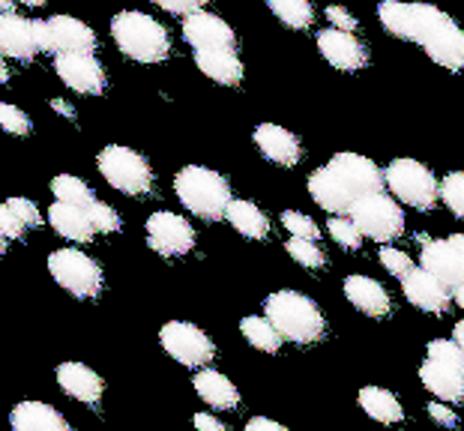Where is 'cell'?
Listing matches in <instances>:
<instances>
[{
	"mask_svg": "<svg viewBox=\"0 0 464 431\" xmlns=\"http://www.w3.org/2000/svg\"><path fill=\"white\" fill-rule=\"evenodd\" d=\"M378 18L392 36L417 43L443 70L450 72L464 70V34L443 9L431 4L383 0L378 6Z\"/></svg>",
	"mask_w": 464,
	"mask_h": 431,
	"instance_id": "1",
	"label": "cell"
},
{
	"mask_svg": "<svg viewBox=\"0 0 464 431\" xmlns=\"http://www.w3.org/2000/svg\"><path fill=\"white\" fill-rule=\"evenodd\" d=\"M383 174L360 153H339L309 177V195L321 210L333 216L351 213L365 195L383 192Z\"/></svg>",
	"mask_w": 464,
	"mask_h": 431,
	"instance_id": "2",
	"label": "cell"
},
{
	"mask_svg": "<svg viewBox=\"0 0 464 431\" xmlns=\"http://www.w3.org/2000/svg\"><path fill=\"white\" fill-rule=\"evenodd\" d=\"M111 36L117 48L138 63H162L171 54V36L153 15L123 9L111 18Z\"/></svg>",
	"mask_w": 464,
	"mask_h": 431,
	"instance_id": "3",
	"label": "cell"
},
{
	"mask_svg": "<svg viewBox=\"0 0 464 431\" xmlns=\"http://www.w3.org/2000/svg\"><path fill=\"white\" fill-rule=\"evenodd\" d=\"M174 192L186 210L201 219H225V210L234 201L228 180L219 171L204 168V165H186L177 171Z\"/></svg>",
	"mask_w": 464,
	"mask_h": 431,
	"instance_id": "4",
	"label": "cell"
},
{
	"mask_svg": "<svg viewBox=\"0 0 464 431\" xmlns=\"http://www.w3.org/2000/svg\"><path fill=\"white\" fill-rule=\"evenodd\" d=\"M264 311H266V318L276 323V330L282 332V339L294 341V345H312V341H318L324 336V330H327L318 302L297 291L270 293L264 302Z\"/></svg>",
	"mask_w": 464,
	"mask_h": 431,
	"instance_id": "5",
	"label": "cell"
},
{
	"mask_svg": "<svg viewBox=\"0 0 464 431\" xmlns=\"http://www.w3.org/2000/svg\"><path fill=\"white\" fill-rule=\"evenodd\" d=\"M96 168L111 189L130 195V198H144L153 192V168L141 153L123 144H108L96 156Z\"/></svg>",
	"mask_w": 464,
	"mask_h": 431,
	"instance_id": "6",
	"label": "cell"
},
{
	"mask_svg": "<svg viewBox=\"0 0 464 431\" xmlns=\"http://www.w3.org/2000/svg\"><path fill=\"white\" fill-rule=\"evenodd\" d=\"M48 273L66 293H72L75 300H93L100 297L105 285L102 267L91 254L78 249H57L48 254Z\"/></svg>",
	"mask_w": 464,
	"mask_h": 431,
	"instance_id": "7",
	"label": "cell"
},
{
	"mask_svg": "<svg viewBox=\"0 0 464 431\" xmlns=\"http://www.w3.org/2000/svg\"><path fill=\"white\" fill-rule=\"evenodd\" d=\"M383 180H387L390 192L413 210H431L440 198L438 177L417 159H392L383 171Z\"/></svg>",
	"mask_w": 464,
	"mask_h": 431,
	"instance_id": "8",
	"label": "cell"
},
{
	"mask_svg": "<svg viewBox=\"0 0 464 431\" xmlns=\"http://www.w3.org/2000/svg\"><path fill=\"white\" fill-rule=\"evenodd\" d=\"M160 341L165 354L186 369H204L216 357V345L210 336L189 321H168L160 330Z\"/></svg>",
	"mask_w": 464,
	"mask_h": 431,
	"instance_id": "9",
	"label": "cell"
},
{
	"mask_svg": "<svg viewBox=\"0 0 464 431\" xmlns=\"http://www.w3.org/2000/svg\"><path fill=\"white\" fill-rule=\"evenodd\" d=\"M357 228L362 231V237L378 240V243H390L396 240L404 231V213L396 201L390 198L387 192H374L365 195L362 201L353 204V210L348 213Z\"/></svg>",
	"mask_w": 464,
	"mask_h": 431,
	"instance_id": "10",
	"label": "cell"
},
{
	"mask_svg": "<svg viewBox=\"0 0 464 431\" xmlns=\"http://www.w3.org/2000/svg\"><path fill=\"white\" fill-rule=\"evenodd\" d=\"M422 243L420 267L434 273L452 291L464 285V234H450L443 240L417 237Z\"/></svg>",
	"mask_w": 464,
	"mask_h": 431,
	"instance_id": "11",
	"label": "cell"
},
{
	"mask_svg": "<svg viewBox=\"0 0 464 431\" xmlns=\"http://www.w3.org/2000/svg\"><path fill=\"white\" fill-rule=\"evenodd\" d=\"M147 246L162 258H180L195 249V228L183 216L160 210L147 219Z\"/></svg>",
	"mask_w": 464,
	"mask_h": 431,
	"instance_id": "12",
	"label": "cell"
},
{
	"mask_svg": "<svg viewBox=\"0 0 464 431\" xmlns=\"http://www.w3.org/2000/svg\"><path fill=\"white\" fill-rule=\"evenodd\" d=\"M54 72L66 87H72L75 93H87V96L102 93L105 84H108L102 63L87 52L54 54Z\"/></svg>",
	"mask_w": 464,
	"mask_h": 431,
	"instance_id": "13",
	"label": "cell"
},
{
	"mask_svg": "<svg viewBox=\"0 0 464 431\" xmlns=\"http://www.w3.org/2000/svg\"><path fill=\"white\" fill-rule=\"evenodd\" d=\"M401 288L411 306H417L420 311H429V315H443L452 302V288L443 285V282L426 267L411 270L408 276L401 279Z\"/></svg>",
	"mask_w": 464,
	"mask_h": 431,
	"instance_id": "14",
	"label": "cell"
},
{
	"mask_svg": "<svg viewBox=\"0 0 464 431\" xmlns=\"http://www.w3.org/2000/svg\"><path fill=\"white\" fill-rule=\"evenodd\" d=\"M318 52L330 66L342 72H357L369 63V52L351 31H339V27H327L318 34Z\"/></svg>",
	"mask_w": 464,
	"mask_h": 431,
	"instance_id": "15",
	"label": "cell"
},
{
	"mask_svg": "<svg viewBox=\"0 0 464 431\" xmlns=\"http://www.w3.org/2000/svg\"><path fill=\"white\" fill-rule=\"evenodd\" d=\"M183 39L192 48H237V34L225 18L213 13H189L183 15Z\"/></svg>",
	"mask_w": 464,
	"mask_h": 431,
	"instance_id": "16",
	"label": "cell"
},
{
	"mask_svg": "<svg viewBox=\"0 0 464 431\" xmlns=\"http://www.w3.org/2000/svg\"><path fill=\"white\" fill-rule=\"evenodd\" d=\"M0 52L13 61H34L43 52L36 43V27L31 18H22L15 13H0Z\"/></svg>",
	"mask_w": 464,
	"mask_h": 431,
	"instance_id": "17",
	"label": "cell"
},
{
	"mask_svg": "<svg viewBox=\"0 0 464 431\" xmlns=\"http://www.w3.org/2000/svg\"><path fill=\"white\" fill-rule=\"evenodd\" d=\"M252 139H255V147L261 150L264 159L282 165V168H294V165L300 162V156H303L300 139L294 132L285 129V126L261 123L258 129H255Z\"/></svg>",
	"mask_w": 464,
	"mask_h": 431,
	"instance_id": "18",
	"label": "cell"
},
{
	"mask_svg": "<svg viewBox=\"0 0 464 431\" xmlns=\"http://www.w3.org/2000/svg\"><path fill=\"white\" fill-rule=\"evenodd\" d=\"M48 39H52V54L66 52H96V34L91 24H84L75 15H54L48 18Z\"/></svg>",
	"mask_w": 464,
	"mask_h": 431,
	"instance_id": "19",
	"label": "cell"
},
{
	"mask_svg": "<svg viewBox=\"0 0 464 431\" xmlns=\"http://www.w3.org/2000/svg\"><path fill=\"white\" fill-rule=\"evenodd\" d=\"M57 384H61V389L69 398L82 401V405H91V407L100 405L105 393L102 378L96 375L91 366H84V362H61V366H57Z\"/></svg>",
	"mask_w": 464,
	"mask_h": 431,
	"instance_id": "20",
	"label": "cell"
},
{
	"mask_svg": "<svg viewBox=\"0 0 464 431\" xmlns=\"http://www.w3.org/2000/svg\"><path fill=\"white\" fill-rule=\"evenodd\" d=\"M420 380L431 396L450 401V405L464 401V366H450V362L426 359L420 369Z\"/></svg>",
	"mask_w": 464,
	"mask_h": 431,
	"instance_id": "21",
	"label": "cell"
},
{
	"mask_svg": "<svg viewBox=\"0 0 464 431\" xmlns=\"http://www.w3.org/2000/svg\"><path fill=\"white\" fill-rule=\"evenodd\" d=\"M344 297L353 309H360L369 318H387L392 311V300L381 282L369 276H348L344 279Z\"/></svg>",
	"mask_w": 464,
	"mask_h": 431,
	"instance_id": "22",
	"label": "cell"
},
{
	"mask_svg": "<svg viewBox=\"0 0 464 431\" xmlns=\"http://www.w3.org/2000/svg\"><path fill=\"white\" fill-rule=\"evenodd\" d=\"M195 66L222 87H234L243 81V63L231 48H195Z\"/></svg>",
	"mask_w": 464,
	"mask_h": 431,
	"instance_id": "23",
	"label": "cell"
},
{
	"mask_svg": "<svg viewBox=\"0 0 464 431\" xmlns=\"http://www.w3.org/2000/svg\"><path fill=\"white\" fill-rule=\"evenodd\" d=\"M9 426L15 431H69L66 417L45 401H18L9 410Z\"/></svg>",
	"mask_w": 464,
	"mask_h": 431,
	"instance_id": "24",
	"label": "cell"
},
{
	"mask_svg": "<svg viewBox=\"0 0 464 431\" xmlns=\"http://www.w3.org/2000/svg\"><path fill=\"white\" fill-rule=\"evenodd\" d=\"M48 225H52L63 240H72V243H91L96 234L87 210L78 207V204H66V201H54L52 207H48Z\"/></svg>",
	"mask_w": 464,
	"mask_h": 431,
	"instance_id": "25",
	"label": "cell"
},
{
	"mask_svg": "<svg viewBox=\"0 0 464 431\" xmlns=\"http://www.w3.org/2000/svg\"><path fill=\"white\" fill-rule=\"evenodd\" d=\"M195 393L201 396L204 405L219 407V410H234L240 405V393H237V387L231 380L225 378L222 371H213L207 366L195 375Z\"/></svg>",
	"mask_w": 464,
	"mask_h": 431,
	"instance_id": "26",
	"label": "cell"
},
{
	"mask_svg": "<svg viewBox=\"0 0 464 431\" xmlns=\"http://www.w3.org/2000/svg\"><path fill=\"white\" fill-rule=\"evenodd\" d=\"M225 219L234 225V231H240L243 237H249V240H264L266 234H270V219H266V213L252 201L234 198L228 204V210H225Z\"/></svg>",
	"mask_w": 464,
	"mask_h": 431,
	"instance_id": "27",
	"label": "cell"
},
{
	"mask_svg": "<svg viewBox=\"0 0 464 431\" xmlns=\"http://www.w3.org/2000/svg\"><path fill=\"white\" fill-rule=\"evenodd\" d=\"M360 407L369 414L372 419H378V423H401L404 419V407L401 401L390 393V389L383 387H362L360 389Z\"/></svg>",
	"mask_w": 464,
	"mask_h": 431,
	"instance_id": "28",
	"label": "cell"
},
{
	"mask_svg": "<svg viewBox=\"0 0 464 431\" xmlns=\"http://www.w3.org/2000/svg\"><path fill=\"white\" fill-rule=\"evenodd\" d=\"M240 332L246 336V341H249L252 348L264 350V354H276L282 345V332L276 330V323L270 318H258V315H249L240 321Z\"/></svg>",
	"mask_w": 464,
	"mask_h": 431,
	"instance_id": "29",
	"label": "cell"
},
{
	"mask_svg": "<svg viewBox=\"0 0 464 431\" xmlns=\"http://www.w3.org/2000/svg\"><path fill=\"white\" fill-rule=\"evenodd\" d=\"M273 9V15L279 18L285 27L291 31H305L312 27L314 22V9H312V0H266Z\"/></svg>",
	"mask_w": 464,
	"mask_h": 431,
	"instance_id": "30",
	"label": "cell"
},
{
	"mask_svg": "<svg viewBox=\"0 0 464 431\" xmlns=\"http://www.w3.org/2000/svg\"><path fill=\"white\" fill-rule=\"evenodd\" d=\"M52 195H54V201L78 204V207H87V204L96 198L91 186H87L82 177H75V174H57L52 180Z\"/></svg>",
	"mask_w": 464,
	"mask_h": 431,
	"instance_id": "31",
	"label": "cell"
},
{
	"mask_svg": "<svg viewBox=\"0 0 464 431\" xmlns=\"http://www.w3.org/2000/svg\"><path fill=\"white\" fill-rule=\"evenodd\" d=\"M288 254L294 261L300 263V267H305V270H321L324 263H327V258H324V252L318 249V243L314 240H305V237H291L288 240Z\"/></svg>",
	"mask_w": 464,
	"mask_h": 431,
	"instance_id": "32",
	"label": "cell"
},
{
	"mask_svg": "<svg viewBox=\"0 0 464 431\" xmlns=\"http://www.w3.org/2000/svg\"><path fill=\"white\" fill-rule=\"evenodd\" d=\"M330 237L339 243L342 249H360L362 246V231L357 228V222L344 219V216H333L330 219Z\"/></svg>",
	"mask_w": 464,
	"mask_h": 431,
	"instance_id": "33",
	"label": "cell"
},
{
	"mask_svg": "<svg viewBox=\"0 0 464 431\" xmlns=\"http://www.w3.org/2000/svg\"><path fill=\"white\" fill-rule=\"evenodd\" d=\"M440 198L459 219H464V171H452L440 180Z\"/></svg>",
	"mask_w": 464,
	"mask_h": 431,
	"instance_id": "34",
	"label": "cell"
},
{
	"mask_svg": "<svg viewBox=\"0 0 464 431\" xmlns=\"http://www.w3.org/2000/svg\"><path fill=\"white\" fill-rule=\"evenodd\" d=\"M0 129L9 132V135H18V139H22V135H31L34 123H31V117H27L18 105L0 102Z\"/></svg>",
	"mask_w": 464,
	"mask_h": 431,
	"instance_id": "35",
	"label": "cell"
},
{
	"mask_svg": "<svg viewBox=\"0 0 464 431\" xmlns=\"http://www.w3.org/2000/svg\"><path fill=\"white\" fill-rule=\"evenodd\" d=\"M84 210H87V216H91L96 234H117V231H121V216H117L114 207H108V204L93 198Z\"/></svg>",
	"mask_w": 464,
	"mask_h": 431,
	"instance_id": "36",
	"label": "cell"
},
{
	"mask_svg": "<svg viewBox=\"0 0 464 431\" xmlns=\"http://www.w3.org/2000/svg\"><path fill=\"white\" fill-rule=\"evenodd\" d=\"M282 225L294 234V237H305V240H318L321 237V228L312 222V216L297 213V210H285L282 213Z\"/></svg>",
	"mask_w": 464,
	"mask_h": 431,
	"instance_id": "37",
	"label": "cell"
},
{
	"mask_svg": "<svg viewBox=\"0 0 464 431\" xmlns=\"http://www.w3.org/2000/svg\"><path fill=\"white\" fill-rule=\"evenodd\" d=\"M378 258H381V263H383V267H387V270H390V273H392V276H396V279H404V276H408V273L413 270L411 258H408V254H404L401 249L383 246V249H381V254H378Z\"/></svg>",
	"mask_w": 464,
	"mask_h": 431,
	"instance_id": "38",
	"label": "cell"
},
{
	"mask_svg": "<svg viewBox=\"0 0 464 431\" xmlns=\"http://www.w3.org/2000/svg\"><path fill=\"white\" fill-rule=\"evenodd\" d=\"M0 231H4L9 240H24V231H27V225L18 219L15 210L9 207L6 201H0Z\"/></svg>",
	"mask_w": 464,
	"mask_h": 431,
	"instance_id": "39",
	"label": "cell"
},
{
	"mask_svg": "<svg viewBox=\"0 0 464 431\" xmlns=\"http://www.w3.org/2000/svg\"><path fill=\"white\" fill-rule=\"evenodd\" d=\"M6 204L15 210V216L27 225V228H39V225H43V213H39V207L31 198H9Z\"/></svg>",
	"mask_w": 464,
	"mask_h": 431,
	"instance_id": "40",
	"label": "cell"
},
{
	"mask_svg": "<svg viewBox=\"0 0 464 431\" xmlns=\"http://www.w3.org/2000/svg\"><path fill=\"white\" fill-rule=\"evenodd\" d=\"M156 6H162L165 13L171 15H189V13H198V9H204L210 0H153Z\"/></svg>",
	"mask_w": 464,
	"mask_h": 431,
	"instance_id": "41",
	"label": "cell"
},
{
	"mask_svg": "<svg viewBox=\"0 0 464 431\" xmlns=\"http://www.w3.org/2000/svg\"><path fill=\"white\" fill-rule=\"evenodd\" d=\"M327 22H330L333 27H339V31H351V34L360 27V22H357V18H353L344 6H327Z\"/></svg>",
	"mask_w": 464,
	"mask_h": 431,
	"instance_id": "42",
	"label": "cell"
},
{
	"mask_svg": "<svg viewBox=\"0 0 464 431\" xmlns=\"http://www.w3.org/2000/svg\"><path fill=\"white\" fill-rule=\"evenodd\" d=\"M426 407H429V417H431L438 426H447V428L459 426V417L452 414V407H450V405H443V398H440V401H431V405H426Z\"/></svg>",
	"mask_w": 464,
	"mask_h": 431,
	"instance_id": "43",
	"label": "cell"
},
{
	"mask_svg": "<svg viewBox=\"0 0 464 431\" xmlns=\"http://www.w3.org/2000/svg\"><path fill=\"white\" fill-rule=\"evenodd\" d=\"M246 428L249 431H285L279 423H273V419H266V417H252L249 423H246Z\"/></svg>",
	"mask_w": 464,
	"mask_h": 431,
	"instance_id": "44",
	"label": "cell"
},
{
	"mask_svg": "<svg viewBox=\"0 0 464 431\" xmlns=\"http://www.w3.org/2000/svg\"><path fill=\"white\" fill-rule=\"evenodd\" d=\"M195 426L204 428V431H225V423L222 419H216L210 414H195Z\"/></svg>",
	"mask_w": 464,
	"mask_h": 431,
	"instance_id": "45",
	"label": "cell"
},
{
	"mask_svg": "<svg viewBox=\"0 0 464 431\" xmlns=\"http://www.w3.org/2000/svg\"><path fill=\"white\" fill-rule=\"evenodd\" d=\"M34 27H36V43H39V48L52 54V39H48V22H34Z\"/></svg>",
	"mask_w": 464,
	"mask_h": 431,
	"instance_id": "46",
	"label": "cell"
},
{
	"mask_svg": "<svg viewBox=\"0 0 464 431\" xmlns=\"http://www.w3.org/2000/svg\"><path fill=\"white\" fill-rule=\"evenodd\" d=\"M52 108L57 114H63V117H69V120H75V108L69 105V102H63V100H52Z\"/></svg>",
	"mask_w": 464,
	"mask_h": 431,
	"instance_id": "47",
	"label": "cell"
},
{
	"mask_svg": "<svg viewBox=\"0 0 464 431\" xmlns=\"http://www.w3.org/2000/svg\"><path fill=\"white\" fill-rule=\"evenodd\" d=\"M452 302H456V306L464 311V285L461 288H456V291H452Z\"/></svg>",
	"mask_w": 464,
	"mask_h": 431,
	"instance_id": "48",
	"label": "cell"
},
{
	"mask_svg": "<svg viewBox=\"0 0 464 431\" xmlns=\"http://www.w3.org/2000/svg\"><path fill=\"white\" fill-rule=\"evenodd\" d=\"M9 81V66L4 61V54H0V84H6Z\"/></svg>",
	"mask_w": 464,
	"mask_h": 431,
	"instance_id": "49",
	"label": "cell"
},
{
	"mask_svg": "<svg viewBox=\"0 0 464 431\" xmlns=\"http://www.w3.org/2000/svg\"><path fill=\"white\" fill-rule=\"evenodd\" d=\"M452 332H456V341L464 348V321H459V323H456V330H452Z\"/></svg>",
	"mask_w": 464,
	"mask_h": 431,
	"instance_id": "50",
	"label": "cell"
},
{
	"mask_svg": "<svg viewBox=\"0 0 464 431\" xmlns=\"http://www.w3.org/2000/svg\"><path fill=\"white\" fill-rule=\"evenodd\" d=\"M18 0H0V13H13Z\"/></svg>",
	"mask_w": 464,
	"mask_h": 431,
	"instance_id": "51",
	"label": "cell"
},
{
	"mask_svg": "<svg viewBox=\"0 0 464 431\" xmlns=\"http://www.w3.org/2000/svg\"><path fill=\"white\" fill-rule=\"evenodd\" d=\"M6 249H9V237L4 231H0V254H6Z\"/></svg>",
	"mask_w": 464,
	"mask_h": 431,
	"instance_id": "52",
	"label": "cell"
},
{
	"mask_svg": "<svg viewBox=\"0 0 464 431\" xmlns=\"http://www.w3.org/2000/svg\"><path fill=\"white\" fill-rule=\"evenodd\" d=\"M18 4H24V6H43V4H48V0H18Z\"/></svg>",
	"mask_w": 464,
	"mask_h": 431,
	"instance_id": "53",
	"label": "cell"
},
{
	"mask_svg": "<svg viewBox=\"0 0 464 431\" xmlns=\"http://www.w3.org/2000/svg\"><path fill=\"white\" fill-rule=\"evenodd\" d=\"M0 54H4V52H0Z\"/></svg>",
	"mask_w": 464,
	"mask_h": 431,
	"instance_id": "54",
	"label": "cell"
}]
</instances>
